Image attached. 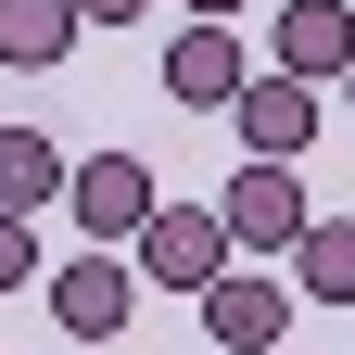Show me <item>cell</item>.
Masks as SVG:
<instances>
[{
	"mask_svg": "<svg viewBox=\"0 0 355 355\" xmlns=\"http://www.w3.org/2000/svg\"><path fill=\"white\" fill-rule=\"evenodd\" d=\"M127 266H140L153 292H216L229 279V216L216 203H153V229L127 241Z\"/></svg>",
	"mask_w": 355,
	"mask_h": 355,
	"instance_id": "6da1fadb",
	"label": "cell"
},
{
	"mask_svg": "<svg viewBox=\"0 0 355 355\" xmlns=\"http://www.w3.org/2000/svg\"><path fill=\"white\" fill-rule=\"evenodd\" d=\"M64 203H76V229H89V241H140L165 191H153V165H140V153H76Z\"/></svg>",
	"mask_w": 355,
	"mask_h": 355,
	"instance_id": "7a4b0ae2",
	"label": "cell"
},
{
	"mask_svg": "<svg viewBox=\"0 0 355 355\" xmlns=\"http://www.w3.org/2000/svg\"><path fill=\"white\" fill-rule=\"evenodd\" d=\"M216 216H229V254H292L304 229H318V203H304V178H292V165H241Z\"/></svg>",
	"mask_w": 355,
	"mask_h": 355,
	"instance_id": "3957f363",
	"label": "cell"
},
{
	"mask_svg": "<svg viewBox=\"0 0 355 355\" xmlns=\"http://www.w3.org/2000/svg\"><path fill=\"white\" fill-rule=\"evenodd\" d=\"M127 318H140V266H127V254H76V266H51V330L114 343Z\"/></svg>",
	"mask_w": 355,
	"mask_h": 355,
	"instance_id": "277c9868",
	"label": "cell"
},
{
	"mask_svg": "<svg viewBox=\"0 0 355 355\" xmlns=\"http://www.w3.org/2000/svg\"><path fill=\"white\" fill-rule=\"evenodd\" d=\"M203 330H216V355H279V343H292V292H279V266H229V279L203 292Z\"/></svg>",
	"mask_w": 355,
	"mask_h": 355,
	"instance_id": "5b68a950",
	"label": "cell"
},
{
	"mask_svg": "<svg viewBox=\"0 0 355 355\" xmlns=\"http://www.w3.org/2000/svg\"><path fill=\"white\" fill-rule=\"evenodd\" d=\"M229 114H241V165H304V140H318V89L279 76V64H266Z\"/></svg>",
	"mask_w": 355,
	"mask_h": 355,
	"instance_id": "8992f818",
	"label": "cell"
},
{
	"mask_svg": "<svg viewBox=\"0 0 355 355\" xmlns=\"http://www.w3.org/2000/svg\"><path fill=\"white\" fill-rule=\"evenodd\" d=\"M254 89V51H241V26H178L165 38V102H241Z\"/></svg>",
	"mask_w": 355,
	"mask_h": 355,
	"instance_id": "52a82bcc",
	"label": "cell"
},
{
	"mask_svg": "<svg viewBox=\"0 0 355 355\" xmlns=\"http://www.w3.org/2000/svg\"><path fill=\"white\" fill-rule=\"evenodd\" d=\"M355 64V0H279V76H343Z\"/></svg>",
	"mask_w": 355,
	"mask_h": 355,
	"instance_id": "ba28073f",
	"label": "cell"
},
{
	"mask_svg": "<svg viewBox=\"0 0 355 355\" xmlns=\"http://www.w3.org/2000/svg\"><path fill=\"white\" fill-rule=\"evenodd\" d=\"M64 140L51 127H0V216H38V203H64Z\"/></svg>",
	"mask_w": 355,
	"mask_h": 355,
	"instance_id": "9c48e42d",
	"label": "cell"
},
{
	"mask_svg": "<svg viewBox=\"0 0 355 355\" xmlns=\"http://www.w3.org/2000/svg\"><path fill=\"white\" fill-rule=\"evenodd\" d=\"M76 51V0H0V64L13 76H51Z\"/></svg>",
	"mask_w": 355,
	"mask_h": 355,
	"instance_id": "30bf717a",
	"label": "cell"
},
{
	"mask_svg": "<svg viewBox=\"0 0 355 355\" xmlns=\"http://www.w3.org/2000/svg\"><path fill=\"white\" fill-rule=\"evenodd\" d=\"M292 304H355V216H318L292 241Z\"/></svg>",
	"mask_w": 355,
	"mask_h": 355,
	"instance_id": "8fae6325",
	"label": "cell"
},
{
	"mask_svg": "<svg viewBox=\"0 0 355 355\" xmlns=\"http://www.w3.org/2000/svg\"><path fill=\"white\" fill-rule=\"evenodd\" d=\"M38 279V229H26V216H0V292H26Z\"/></svg>",
	"mask_w": 355,
	"mask_h": 355,
	"instance_id": "7c38bea8",
	"label": "cell"
},
{
	"mask_svg": "<svg viewBox=\"0 0 355 355\" xmlns=\"http://www.w3.org/2000/svg\"><path fill=\"white\" fill-rule=\"evenodd\" d=\"M153 0H76V26H140Z\"/></svg>",
	"mask_w": 355,
	"mask_h": 355,
	"instance_id": "4fadbf2b",
	"label": "cell"
},
{
	"mask_svg": "<svg viewBox=\"0 0 355 355\" xmlns=\"http://www.w3.org/2000/svg\"><path fill=\"white\" fill-rule=\"evenodd\" d=\"M229 13H241V0H191V26H229Z\"/></svg>",
	"mask_w": 355,
	"mask_h": 355,
	"instance_id": "5bb4252c",
	"label": "cell"
},
{
	"mask_svg": "<svg viewBox=\"0 0 355 355\" xmlns=\"http://www.w3.org/2000/svg\"><path fill=\"white\" fill-rule=\"evenodd\" d=\"M343 102H355V64H343Z\"/></svg>",
	"mask_w": 355,
	"mask_h": 355,
	"instance_id": "9a60e30c",
	"label": "cell"
}]
</instances>
